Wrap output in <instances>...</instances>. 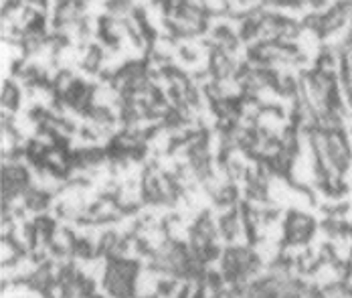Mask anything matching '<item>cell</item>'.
<instances>
[{"label": "cell", "instance_id": "2", "mask_svg": "<svg viewBox=\"0 0 352 298\" xmlns=\"http://www.w3.org/2000/svg\"><path fill=\"white\" fill-rule=\"evenodd\" d=\"M320 222L308 209H287L283 213V244L310 246L316 237Z\"/></svg>", "mask_w": 352, "mask_h": 298}, {"label": "cell", "instance_id": "1", "mask_svg": "<svg viewBox=\"0 0 352 298\" xmlns=\"http://www.w3.org/2000/svg\"><path fill=\"white\" fill-rule=\"evenodd\" d=\"M140 270L142 262L138 260H107L104 278L100 282L102 295L106 298H134Z\"/></svg>", "mask_w": 352, "mask_h": 298}, {"label": "cell", "instance_id": "4", "mask_svg": "<svg viewBox=\"0 0 352 298\" xmlns=\"http://www.w3.org/2000/svg\"><path fill=\"white\" fill-rule=\"evenodd\" d=\"M25 89L12 79L6 77L2 81V94H0V102H2V112L8 114H19L23 110V100H25Z\"/></svg>", "mask_w": 352, "mask_h": 298}, {"label": "cell", "instance_id": "3", "mask_svg": "<svg viewBox=\"0 0 352 298\" xmlns=\"http://www.w3.org/2000/svg\"><path fill=\"white\" fill-rule=\"evenodd\" d=\"M239 59H235L233 55L221 51V49H211L209 51V59H207V70L217 81H225V79H235L237 70H239Z\"/></svg>", "mask_w": 352, "mask_h": 298}]
</instances>
